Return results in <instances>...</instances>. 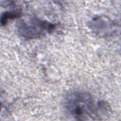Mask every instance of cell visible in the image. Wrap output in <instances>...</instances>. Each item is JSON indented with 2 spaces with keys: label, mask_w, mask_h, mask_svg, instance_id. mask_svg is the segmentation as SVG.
Here are the masks:
<instances>
[{
  "label": "cell",
  "mask_w": 121,
  "mask_h": 121,
  "mask_svg": "<svg viewBox=\"0 0 121 121\" xmlns=\"http://www.w3.org/2000/svg\"><path fill=\"white\" fill-rule=\"evenodd\" d=\"M63 106L68 116L78 121L101 120L111 112L106 102L95 103L90 94L84 91L69 94L64 98Z\"/></svg>",
  "instance_id": "6da1fadb"
},
{
  "label": "cell",
  "mask_w": 121,
  "mask_h": 121,
  "mask_svg": "<svg viewBox=\"0 0 121 121\" xmlns=\"http://www.w3.org/2000/svg\"><path fill=\"white\" fill-rule=\"evenodd\" d=\"M55 26L39 19H31L28 21H22L18 24V31L23 37L26 38H38L46 32L54 29Z\"/></svg>",
  "instance_id": "7a4b0ae2"
},
{
  "label": "cell",
  "mask_w": 121,
  "mask_h": 121,
  "mask_svg": "<svg viewBox=\"0 0 121 121\" xmlns=\"http://www.w3.org/2000/svg\"><path fill=\"white\" fill-rule=\"evenodd\" d=\"M90 26L91 29L97 34L106 36L113 34L116 26L115 24L109 19L98 17L91 22Z\"/></svg>",
  "instance_id": "3957f363"
},
{
  "label": "cell",
  "mask_w": 121,
  "mask_h": 121,
  "mask_svg": "<svg viewBox=\"0 0 121 121\" xmlns=\"http://www.w3.org/2000/svg\"><path fill=\"white\" fill-rule=\"evenodd\" d=\"M20 15V12L17 11H11L9 12H6L4 13L3 15L1 16V24L5 25L7 19L16 18L19 17Z\"/></svg>",
  "instance_id": "277c9868"
}]
</instances>
